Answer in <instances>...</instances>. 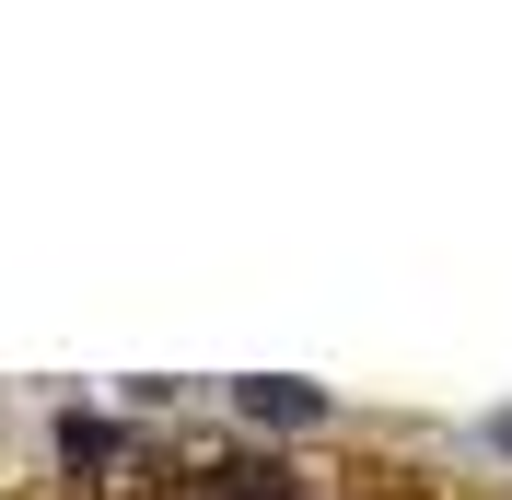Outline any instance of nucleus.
<instances>
[{"instance_id":"f257e3e1","label":"nucleus","mask_w":512,"mask_h":500,"mask_svg":"<svg viewBox=\"0 0 512 500\" xmlns=\"http://www.w3.org/2000/svg\"><path fill=\"white\" fill-rule=\"evenodd\" d=\"M245 407H256V419H326V396H315V384H291V373L245 384Z\"/></svg>"}]
</instances>
